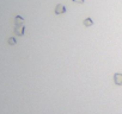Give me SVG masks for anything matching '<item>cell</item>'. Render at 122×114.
<instances>
[{
    "label": "cell",
    "mask_w": 122,
    "mask_h": 114,
    "mask_svg": "<svg viewBox=\"0 0 122 114\" xmlns=\"http://www.w3.org/2000/svg\"><path fill=\"white\" fill-rule=\"evenodd\" d=\"M114 83L116 86H122V74H114Z\"/></svg>",
    "instance_id": "cell-1"
},
{
    "label": "cell",
    "mask_w": 122,
    "mask_h": 114,
    "mask_svg": "<svg viewBox=\"0 0 122 114\" xmlns=\"http://www.w3.org/2000/svg\"><path fill=\"white\" fill-rule=\"evenodd\" d=\"M66 12V6H64L62 4H59L55 7V14H62Z\"/></svg>",
    "instance_id": "cell-2"
},
{
    "label": "cell",
    "mask_w": 122,
    "mask_h": 114,
    "mask_svg": "<svg viewBox=\"0 0 122 114\" xmlns=\"http://www.w3.org/2000/svg\"><path fill=\"white\" fill-rule=\"evenodd\" d=\"M15 33L18 36H23L24 35V26L23 25H17V27L15 29Z\"/></svg>",
    "instance_id": "cell-3"
},
{
    "label": "cell",
    "mask_w": 122,
    "mask_h": 114,
    "mask_svg": "<svg viewBox=\"0 0 122 114\" xmlns=\"http://www.w3.org/2000/svg\"><path fill=\"white\" fill-rule=\"evenodd\" d=\"M83 24H84L85 26H92V25H93V20H92L91 18H86V19L83 22Z\"/></svg>",
    "instance_id": "cell-4"
},
{
    "label": "cell",
    "mask_w": 122,
    "mask_h": 114,
    "mask_svg": "<svg viewBox=\"0 0 122 114\" xmlns=\"http://www.w3.org/2000/svg\"><path fill=\"white\" fill-rule=\"evenodd\" d=\"M15 23H16V25H22V24H23V18H22V17H19V16H17V17H16Z\"/></svg>",
    "instance_id": "cell-5"
},
{
    "label": "cell",
    "mask_w": 122,
    "mask_h": 114,
    "mask_svg": "<svg viewBox=\"0 0 122 114\" xmlns=\"http://www.w3.org/2000/svg\"><path fill=\"white\" fill-rule=\"evenodd\" d=\"M9 44L15 45V44H16V39H15V38H12V37H11V38H9Z\"/></svg>",
    "instance_id": "cell-6"
},
{
    "label": "cell",
    "mask_w": 122,
    "mask_h": 114,
    "mask_svg": "<svg viewBox=\"0 0 122 114\" xmlns=\"http://www.w3.org/2000/svg\"><path fill=\"white\" fill-rule=\"evenodd\" d=\"M74 3H78V4H84V1L85 0H73Z\"/></svg>",
    "instance_id": "cell-7"
}]
</instances>
